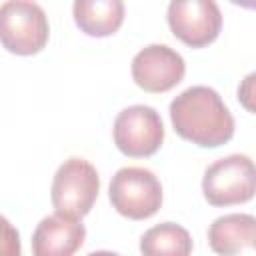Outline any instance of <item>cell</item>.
<instances>
[{"instance_id": "7", "label": "cell", "mask_w": 256, "mask_h": 256, "mask_svg": "<svg viewBox=\"0 0 256 256\" xmlns=\"http://www.w3.org/2000/svg\"><path fill=\"white\" fill-rule=\"evenodd\" d=\"M166 18L172 34L190 48L212 44L222 28V12L214 0H172Z\"/></svg>"}, {"instance_id": "1", "label": "cell", "mask_w": 256, "mask_h": 256, "mask_svg": "<svg viewBox=\"0 0 256 256\" xmlns=\"http://www.w3.org/2000/svg\"><path fill=\"white\" fill-rule=\"evenodd\" d=\"M170 120L180 138L200 148H218L234 136V118L210 86H190L180 92L170 102Z\"/></svg>"}, {"instance_id": "13", "label": "cell", "mask_w": 256, "mask_h": 256, "mask_svg": "<svg viewBox=\"0 0 256 256\" xmlns=\"http://www.w3.org/2000/svg\"><path fill=\"white\" fill-rule=\"evenodd\" d=\"M0 256H22L18 230L0 214Z\"/></svg>"}, {"instance_id": "4", "label": "cell", "mask_w": 256, "mask_h": 256, "mask_svg": "<svg viewBox=\"0 0 256 256\" xmlns=\"http://www.w3.org/2000/svg\"><path fill=\"white\" fill-rule=\"evenodd\" d=\"M108 198L120 216L130 220H146L162 206V184L148 168L124 166L112 176Z\"/></svg>"}, {"instance_id": "14", "label": "cell", "mask_w": 256, "mask_h": 256, "mask_svg": "<svg viewBox=\"0 0 256 256\" xmlns=\"http://www.w3.org/2000/svg\"><path fill=\"white\" fill-rule=\"evenodd\" d=\"M252 80H254V74H250V76L246 78V88H248V90H244L242 86L238 88V100H242L244 106H246V98H250V94H252Z\"/></svg>"}, {"instance_id": "12", "label": "cell", "mask_w": 256, "mask_h": 256, "mask_svg": "<svg viewBox=\"0 0 256 256\" xmlns=\"http://www.w3.org/2000/svg\"><path fill=\"white\" fill-rule=\"evenodd\" d=\"M192 246L190 232L176 222L156 224L140 238L142 256H190Z\"/></svg>"}, {"instance_id": "10", "label": "cell", "mask_w": 256, "mask_h": 256, "mask_svg": "<svg viewBox=\"0 0 256 256\" xmlns=\"http://www.w3.org/2000/svg\"><path fill=\"white\" fill-rule=\"evenodd\" d=\"M256 220L252 214H224L208 228V244L218 256H236L254 246Z\"/></svg>"}, {"instance_id": "8", "label": "cell", "mask_w": 256, "mask_h": 256, "mask_svg": "<svg viewBox=\"0 0 256 256\" xmlns=\"http://www.w3.org/2000/svg\"><path fill=\"white\" fill-rule=\"evenodd\" d=\"M132 80L150 94H162L182 82L186 62L174 48L166 44H150L132 58Z\"/></svg>"}, {"instance_id": "5", "label": "cell", "mask_w": 256, "mask_h": 256, "mask_svg": "<svg viewBox=\"0 0 256 256\" xmlns=\"http://www.w3.org/2000/svg\"><path fill=\"white\" fill-rule=\"evenodd\" d=\"M202 192L212 206H234L252 200L256 192L254 162L246 154L218 158L204 172Z\"/></svg>"}, {"instance_id": "6", "label": "cell", "mask_w": 256, "mask_h": 256, "mask_svg": "<svg viewBox=\"0 0 256 256\" xmlns=\"http://www.w3.org/2000/svg\"><path fill=\"white\" fill-rule=\"evenodd\" d=\"M112 136L116 148L130 158H148L164 142V124L160 114L146 104H134L118 112Z\"/></svg>"}, {"instance_id": "9", "label": "cell", "mask_w": 256, "mask_h": 256, "mask_svg": "<svg viewBox=\"0 0 256 256\" xmlns=\"http://www.w3.org/2000/svg\"><path fill=\"white\" fill-rule=\"evenodd\" d=\"M86 228L80 218L50 214L32 232V256H74L84 244Z\"/></svg>"}, {"instance_id": "11", "label": "cell", "mask_w": 256, "mask_h": 256, "mask_svg": "<svg viewBox=\"0 0 256 256\" xmlns=\"http://www.w3.org/2000/svg\"><path fill=\"white\" fill-rule=\"evenodd\" d=\"M76 26L92 36L104 38L118 32L124 22V2L120 0H76L72 4Z\"/></svg>"}, {"instance_id": "15", "label": "cell", "mask_w": 256, "mask_h": 256, "mask_svg": "<svg viewBox=\"0 0 256 256\" xmlns=\"http://www.w3.org/2000/svg\"><path fill=\"white\" fill-rule=\"evenodd\" d=\"M88 256H120V254L110 252V250H96V252H90Z\"/></svg>"}, {"instance_id": "2", "label": "cell", "mask_w": 256, "mask_h": 256, "mask_svg": "<svg viewBox=\"0 0 256 256\" xmlns=\"http://www.w3.org/2000/svg\"><path fill=\"white\" fill-rule=\"evenodd\" d=\"M50 36L46 12L30 0H8L0 4V44L16 56L38 54Z\"/></svg>"}, {"instance_id": "3", "label": "cell", "mask_w": 256, "mask_h": 256, "mask_svg": "<svg viewBox=\"0 0 256 256\" xmlns=\"http://www.w3.org/2000/svg\"><path fill=\"white\" fill-rule=\"evenodd\" d=\"M100 192V176L96 168L78 156L64 160L50 186V200L58 214L80 218L86 216Z\"/></svg>"}]
</instances>
